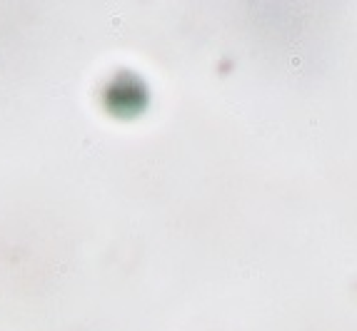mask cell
<instances>
[{"instance_id":"6da1fadb","label":"cell","mask_w":357,"mask_h":331,"mask_svg":"<svg viewBox=\"0 0 357 331\" xmlns=\"http://www.w3.org/2000/svg\"><path fill=\"white\" fill-rule=\"evenodd\" d=\"M148 102L145 95V85L140 83V77L123 72L113 80V85L105 92V105L113 115H137Z\"/></svg>"}]
</instances>
